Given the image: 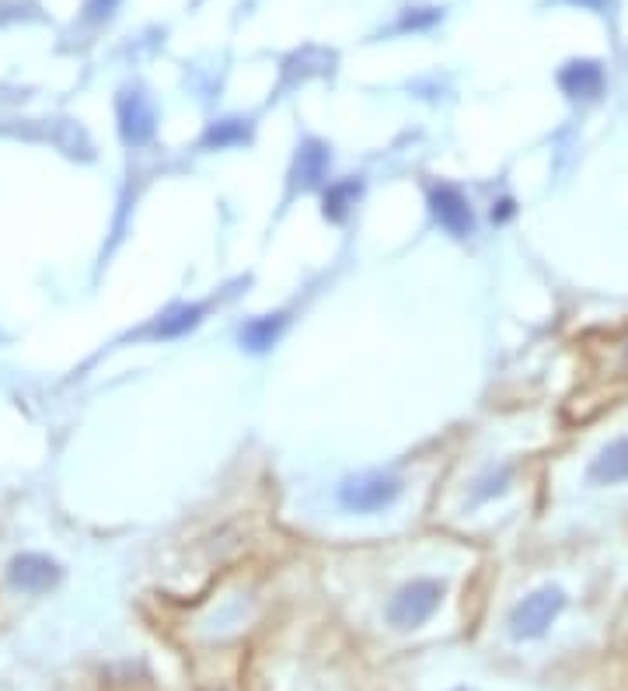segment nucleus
<instances>
[{
	"mask_svg": "<svg viewBox=\"0 0 628 691\" xmlns=\"http://www.w3.org/2000/svg\"><path fill=\"white\" fill-rule=\"evenodd\" d=\"M8 580L21 593H45L50 587H57L60 566L45 556H18L8 569Z\"/></svg>",
	"mask_w": 628,
	"mask_h": 691,
	"instance_id": "nucleus-5",
	"label": "nucleus"
},
{
	"mask_svg": "<svg viewBox=\"0 0 628 691\" xmlns=\"http://www.w3.org/2000/svg\"><path fill=\"white\" fill-rule=\"evenodd\" d=\"M444 580L437 577H416L408 580L405 587H398L388 604H384V626L398 636H413L426 626H433V618L440 614L444 604Z\"/></svg>",
	"mask_w": 628,
	"mask_h": 691,
	"instance_id": "nucleus-1",
	"label": "nucleus"
},
{
	"mask_svg": "<svg viewBox=\"0 0 628 691\" xmlns=\"http://www.w3.org/2000/svg\"><path fill=\"white\" fill-rule=\"evenodd\" d=\"M590 479L597 486H621L628 482V437L611 440L590 465Z\"/></svg>",
	"mask_w": 628,
	"mask_h": 691,
	"instance_id": "nucleus-7",
	"label": "nucleus"
},
{
	"mask_svg": "<svg viewBox=\"0 0 628 691\" xmlns=\"http://www.w3.org/2000/svg\"><path fill=\"white\" fill-rule=\"evenodd\" d=\"M563 88L573 94V99H590V94L600 91V67L590 63V60H579V63H569L563 70Z\"/></svg>",
	"mask_w": 628,
	"mask_h": 691,
	"instance_id": "nucleus-10",
	"label": "nucleus"
},
{
	"mask_svg": "<svg viewBox=\"0 0 628 691\" xmlns=\"http://www.w3.org/2000/svg\"><path fill=\"white\" fill-rule=\"evenodd\" d=\"M200 315H203V307H175L172 315H168V318H161V325L154 328V336H161V339L182 336V332H189L192 325L200 322Z\"/></svg>",
	"mask_w": 628,
	"mask_h": 691,
	"instance_id": "nucleus-13",
	"label": "nucleus"
},
{
	"mask_svg": "<svg viewBox=\"0 0 628 691\" xmlns=\"http://www.w3.org/2000/svg\"><path fill=\"white\" fill-rule=\"evenodd\" d=\"M249 123H241V119H224V123H213L203 136V144L206 148H216V151H224V148H237V144H249Z\"/></svg>",
	"mask_w": 628,
	"mask_h": 691,
	"instance_id": "nucleus-11",
	"label": "nucleus"
},
{
	"mask_svg": "<svg viewBox=\"0 0 628 691\" xmlns=\"http://www.w3.org/2000/svg\"><path fill=\"white\" fill-rule=\"evenodd\" d=\"M325 175H328V151L311 140V144H304L301 154H297V164H294V185L311 189V185H318Z\"/></svg>",
	"mask_w": 628,
	"mask_h": 691,
	"instance_id": "nucleus-9",
	"label": "nucleus"
},
{
	"mask_svg": "<svg viewBox=\"0 0 628 691\" xmlns=\"http://www.w3.org/2000/svg\"><path fill=\"white\" fill-rule=\"evenodd\" d=\"M119 130H123V140L133 148L148 144L154 136V109L143 94H123L119 99Z\"/></svg>",
	"mask_w": 628,
	"mask_h": 691,
	"instance_id": "nucleus-6",
	"label": "nucleus"
},
{
	"mask_svg": "<svg viewBox=\"0 0 628 691\" xmlns=\"http://www.w3.org/2000/svg\"><path fill=\"white\" fill-rule=\"evenodd\" d=\"M573 4H579V8H604L608 0H573Z\"/></svg>",
	"mask_w": 628,
	"mask_h": 691,
	"instance_id": "nucleus-16",
	"label": "nucleus"
},
{
	"mask_svg": "<svg viewBox=\"0 0 628 691\" xmlns=\"http://www.w3.org/2000/svg\"><path fill=\"white\" fill-rule=\"evenodd\" d=\"M402 492V482L392 479V475H381V471H371V475H356L350 479L340 492L343 507L353 510V514H377L384 507H392Z\"/></svg>",
	"mask_w": 628,
	"mask_h": 691,
	"instance_id": "nucleus-3",
	"label": "nucleus"
},
{
	"mask_svg": "<svg viewBox=\"0 0 628 691\" xmlns=\"http://www.w3.org/2000/svg\"><path fill=\"white\" fill-rule=\"evenodd\" d=\"M566 604H569V598L563 587L530 590L527 598H520L510 611H506V636H510L517 647L548 639V632L563 622Z\"/></svg>",
	"mask_w": 628,
	"mask_h": 691,
	"instance_id": "nucleus-2",
	"label": "nucleus"
},
{
	"mask_svg": "<svg viewBox=\"0 0 628 691\" xmlns=\"http://www.w3.org/2000/svg\"><path fill=\"white\" fill-rule=\"evenodd\" d=\"M356 196H359V182H353V179L328 185V193H325V217L328 221H343L346 213H350V206L356 203Z\"/></svg>",
	"mask_w": 628,
	"mask_h": 691,
	"instance_id": "nucleus-12",
	"label": "nucleus"
},
{
	"mask_svg": "<svg viewBox=\"0 0 628 691\" xmlns=\"http://www.w3.org/2000/svg\"><path fill=\"white\" fill-rule=\"evenodd\" d=\"M429 210H433V217H437V224L447 234H454V237H465L475 227L472 206H468V200L457 193L454 185H437V189H433V193H429Z\"/></svg>",
	"mask_w": 628,
	"mask_h": 691,
	"instance_id": "nucleus-4",
	"label": "nucleus"
},
{
	"mask_svg": "<svg viewBox=\"0 0 628 691\" xmlns=\"http://www.w3.org/2000/svg\"><path fill=\"white\" fill-rule=\"evenodd\" d=\"M440 18V11L437 8H419V11H408L405 18H402V29H426V26H433V21Z\"/></svg>",
	"mask_w": 628,
	"mask_h": 691,
	"instance_id": "nucleus-14",
	"label": "nucleus"
},
{
	"mask_svg": "<svg viewBox=\"0 0 628 691\" xmlns=\"http://www.w3.org/2000/svg\"><path fill=\"white\" fill-rule=\"evenodd\" d=\"M283 328H286V318L283 315L252 318L245 328H241V346L252 349V353H265L270 346H276V339L283 336Z\"/></svg>",
	"mask_w": 628,
	"mask_h": 691,
	"instance_id": "nucleus-8",
	"label": "nucleus"
},
{
	"mask_svg": "<svg viewBox=\"0 0 628 691\" xmlns=\"http://www.w3.org/2000/svg\"><path fill=\"white\" fill-rule=\"evenodd\" d=\"M119 8V0H88V21H105Z\"/></svg>",
	"mask_w": 628,
	"mask_h": 691,
	"instance_id": "nucleus-15",
	"label": "nucleus"
}]
</instances>
